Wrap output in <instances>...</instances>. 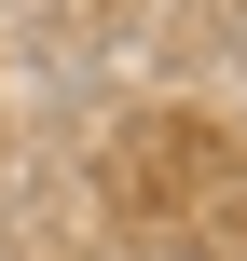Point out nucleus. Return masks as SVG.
<instances>
[]
</instances>
